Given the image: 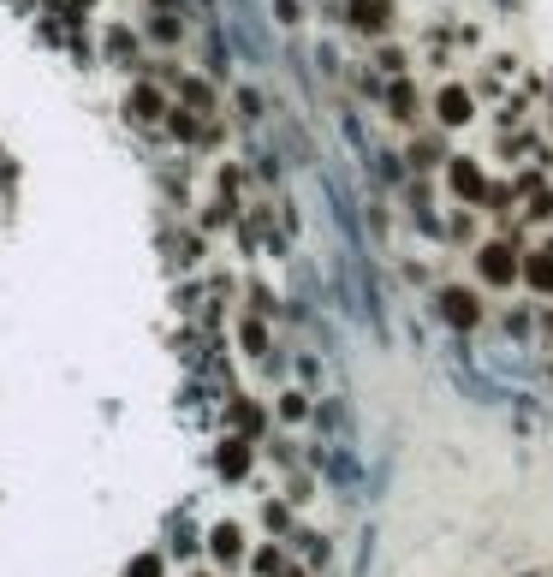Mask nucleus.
Here are the masks:
<instances>
[{"label":"nucleus","instance_id":"nucleus-7","mask_svg":"<svg viewBox=\"0 0 553 577\" xmlns=\"http://www.w3.org/2000/svg\"><path fill=\"white\" fill-rule=\"evenodd\" d=\"M274 411H280V423H292V429H298V423H310V399H304V393H280V405H274Z\"/></svg>","mask_w":553,"mask_h":577},{"label":"nucleus","instance_id":"nucleus-4","mask_svg":"<svg viewBox=\"0 0 553 577\" xmlns=\"http://www.w3.org/2000/svg\"><path fill=\"white\" fill-rule=\"evenodd\" d=\"M440 303H446V316H453L458 328H476V316H483V303L470 298V292H446Z\"/></svg>","mask_w":553,"mask_h":577},{"label":"nucleus","instance_id":"nucleus-3","mask_svg":"<svg viewBox=\"0 0 553 577\" xmlns=\"http://www.w3.org/2000/svg\"><path fill=\"white\" fill-rule=\"evenodd\" d=\"M387 89H393V119H398V126H411V119L423 114V101H417V84H411V78H398V84H387Z\"/></svg>","mask_w":553,"mask_h":577},{"label":"nucleus","instance_id":"nucleus-2","mask_svg":"<svg viewBox=\"0 0 553 577\" xmlns=\"http://www.w3.org/2000/svg\"><path fill=\"white\" fill-rule=\"evenodd\" d=\"M351 24L369 30V36H381V30L393 24V6H387V0H351Z\"/></svg>","mask_w":553,"mask_h":577},{"label":"nucleus","instance_id":"nucleus-6","mask_svg":"<svg viewBox=\"0 0 553 577\" xmlns=\"http://www.w3.org/2000/svg\"><path fill=\"white\" fill-rule=\"evenodd\" d=\"M524 280H530L536 292H553V250H541V256L524 262Z\"/></svg>","mask_w":553,"mask_h":577},{"label":"nucleus","instance_id":"nucleus-5","mask_svg":"<svg viewBox=\"0 0 553 577\" xmlns=\"http://www.w3.org/2000/svg\"><path fill=\"white\" fill-rule=\"evenodd\" d=\"M440 119H446V126H458V119H470V96L458 84H446L440 89Z\"/></svg>","mask_w":553,"mask_h":577},{"label":"nucleus","instance_id":"nucleus-1","mask_svg":"<svg viewBox=\"0 0 553 577\" xmlns=\"http://www.w3.org/2000/svg\"><path fill=\"white\" fill-rule=\"evenodd\" d=\"M476 275H483L488 286H511V280L524 275V262H518V250H511L506 238H494V245L476 250Z\"/></svg>","mask_w":553,"mask_h":577}]
</instances>
